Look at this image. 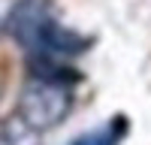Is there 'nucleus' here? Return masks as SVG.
I'll return each instance as SVG.
<instances>
[{"label":"nucleus","instance_id":"f257e3e1","mask_svg":"<svg viewBox=\"0 0 151 145\" xmlns=\"http://www.w3.org/2000/svg\"><path fill=\"white\" fill-rule=\"evenodd\" d=\"M6 27L33 57L64 60L88 48V36L70 30L58 18V12L48 0H21L18 6H12Z\"/></svg>","mask_w":151,"mask_h":145},{"label":"nucleus","instance_id":"39448f33","mask_svg":"<svg viewBox=\"0 0 151 145\" xmlns=\"http://www.w3.org/2000/svg\"><path fill=\"white\" fill-rule=\"evenodd\" d=\"M9 12H12V0H0V30L9 21Z\"/></svg>","mask_w":151,"mask_h":145},{"label":"nucleus","instance_id":"7ed1b4c3","mask_svg":"<svg viewBox=\"0 0 151 145\" xmlns=\"http://www.w3.org/2000/svg\"><path fill=\"white\" fill-rule=\"evenodd\" d=\"M127 133H130V121L124 115H115V118H109L106 124H100L94 130L82 133V136H76L70 145H121Z\"/></svg>","mask_w":151,"mask_h":145},{"label":"nucleus","instance_id":"20e7f679","mask_svg":"<svg viewBox=\"0 0 151 145\" xmlns=\"http://www.w3.org/2000/svg\"><path fill=\"white\" fill-rule=\"evenodd\" d=\"M0 145H42V133L15 112L0 121Z\"/></svg>","mask_w":151,"mask_h":145},{"label":"nucleus","instance_id":"f03ea898","mask_svg":"<svg viewBox=\"0 0 151 145\" xmlns=\"http://www.w3.org/2000/svg\"><path fill=\"white\" fill-rule=\"evenodd\" d=\"M70 109H73V94L67 82L30 76L18 94V115L40 133L58 127L70 115Z\"/></svg>","mask_w":151,"mask_h":145}]
</instances>
